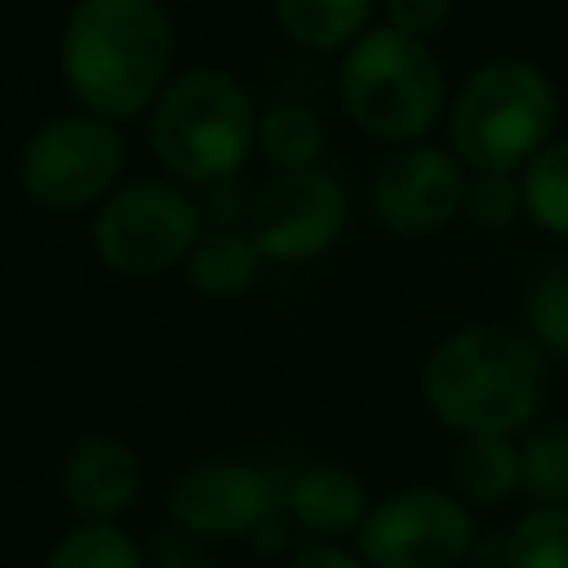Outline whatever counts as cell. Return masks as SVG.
<instances>
[{
    "instance_id": "cell-1",
    "label": "cell",
    "mask_w": 568,
    "mask_h": 568,
    "mask_svg": "<svg viewBox=\"0 0 568 568\" xmlns=\"http://www.w3.org/2000/svg\"><path fill=\"white\" fill-rule=\"evenodd\" d=\"M178 31L164 0H75L58 31V71L80 111L138 120L178 75Z\"/></svg>"
},
{
    "instance_id": "cell-2",
    "label": "cell",
    "mask_w": 568,
    "mask_h": 568,
    "mask_svg": "<svg viewBox=\"0 0 568 568\" xmlns=\"http://www.w3.org/2000/svg\"><path fill=\"white\" fill-rule=\"evenodd\" d=\"M546 355L510 324H462L422 359V404L457 439L524 435L546 399Z\"/></svg>"
},
{
    "instance_id": "cell-3",
    "label": "cell",
    "mask_w": 568,
    "mask_h": 568,
    "mask_svg": "<svg viewBox=\"0 0 568 568\" xmlns=\"http://www.w3.org/2000/svg\"><path fill=\"white\" fill-rule=\"evenodd\" d=\"M253 93L222 67L178 71L146 111V138L160 169L182 186H226L257 151Z\"/></svg>"
},
{
    "instance_id": "cell-4",
    "label": "cell",
    "mask_w": 568,
    "mask_h": 568,
    "mask_svg": "<svg viewBox=\"0 0 568 568\" xmlns=\"http://www.w3.org/2000/svg\"><path fill=\"white\" fill-rule=\"evenodd\" d=\"M337 98L346 120L386 146L426 142L448 115V75L426 40L395 27H368L337 62Z\"/></svg>"
},
{
    "instance_id": "cell-5",
    "label": "cell",
    "mask_w": 568,
    "mask_h": 568,
    "mask_svg": "<svg viewBox=\"0 0 568 568\" xmlns=\"http://www.w3.org/2000/svg\"><path fill=\"white\" fill-rule=\"evenodd\" d=\"M559 124V89L528 58L479 62L448 98L444 133L466 169L519 173Z\"/></svg>"
},
{
    "instance_id": "cell-6",
    "label": "cell",
    "mask_w": 568,
    "mask_h": 568,
    "mask_svg": "<svg viewBox=\"0 0 568 568\" xmlns=\"http://www.w3.org/2000/svg\"><path fill=\"white\" fill-rule=\"evenodd\" d=\"M209 231L204 204L173 178L120 182L89 222L93 257L129 280H155L186 266L191 248Z\"/></svg>"
},
{
    "instance_id": "cell-7",
    "label": "cell",
    "mask_w": 568,
    "mask_h": 568,
    "mask_svg": "<svg viewBox=\"0 0 568 568\" xmlns=\"http://www.w3.org/2000/svg\"><path fill=\"white\" fill-rule=\"evenodd\" d=\"M18 186L36 209L84 213L98 209L124 173V138L93 111H58L40 120L13 160Z\"/></svg>"
},
{
    "instance_id": "cell-8",
    "label": "cell",
    "mask_w": 568,
    "mask_h": 568,
    "mask_svg": "<svg viewBox=\"0 0 568 568\" xmlns=\"http://www.w3.org/2000/svg\"><path fill=\"white\" fill-rule=\"evenodd\" d=\"M475 546V510L439 484H408L377 497L355 532L368 568H462Z\"/></svg>"
},
{
    "instance_id": "cell-9",
    "label": "cell",
    "mask_w": 568,
    "mask_h": 568,
    "mask_svg": "<svg viewBox=\"0 0 568 568\" xmlns=\"http://www.w3.org/2000/svg\"><path fill=\"white\" fill-rule=\"evenodd\" d=\"M346 217H351L346 186L337 182V173L315 164V169H288L262 182L257 195L248 200L244 231L253 235L266 262L302 266L324 257L342 240Z\"/></svg>"
},
{
    "instance_id": "cell-10",
    "label": "cell",
    "mask_w": 568,
    "mask_h": 568,
    "mask_svg": "<svg viewBox=\"0 0 568 568\" xmlns=\"http://www.w3.org/2000/svg\"><path fill=\"white\" fill-rule=\"evenodd\" d=\"M280 515H288L284 484L244 457L195 462L169 488V519L195 541H253Z\"/></svg>"
},
{
    "instance_id": "cell-11",
    "label": "cell",
    "mask_w": 568,
    "mask_h": 568,
    "mask_svg": "<svg viewBox=\"0 0 568 568\" xmlns=\"http://www.w3.org/2000/svg\"><path fill=\"white\" fill-rule=\"evenodd\" d=\"M466 182L470 169L444 142H413L395 146L368 186L373 217L395 240H430L466 213Z\"/></svg>"
},
{
    "instance_id": "cell-12",
    "label": "cell",
    "mask_w": 568,
    "mask_h": 568,
    "mask_svg": "<svg viewBox=\"0 0 568 568\" xmlns=\"http://www.w3.org/2000/svg\"><path fill=\"white\" fill-rule=\"evenodd\" d=\"M62 501L89 524H120L142 493V457L120 435H80L58 466Z\"/></svg>"
},
{
    "instance_id": "cell-13",
    "label": "cell",
    "mask_w": 568,
    "mask_h": 568,
    "mask_svg": "<svg viewBox=\"0 0 568 568\" xmlns=\"http://www.w3.org/2000/svg\"><path fill=\"white\" fill-rule=\"evenodd\" d=\"M368 506L373 501L364 493V479L333 462L302 466L293 479H284V510L315 541H337L346 532H359Z\"/></svg>"
},
{
    "instance_id": "cell-14",
    "label": "cell",
    "mask_w": 568,
    "mask_h": 568,
    "mask_svg": "<svg viewBox=\"0 0 568 568\" xmlns=\"http://www.w3.org/2000/svg\"><path fill=\"white\" fill-rule=\"evenodd\" d=\"M448 488L470 510L506 506L524 493V453L519 435H466L448 457Z\"/></svg>"
},
{
    "instance_id": "cell-15",
    "label": "cell",
    "mask_w": 568,
    "mask_h": 568,
    "mask_svg": "<svg viewBox=\"0 0 568 568\" xmlns=\"http://www.w3.org/2000/svg\"><path fill=\"white\" fill-rule=\"evenodd\" d=\"M262 248L244 226H209L186 257V284L209 302H235L262 280Z\"/></svg>"
},
{
    "instance_id": "cell-16",
    "label": "cell",
    "mask_w": 568,
    "mask_h": 568,
    "mask_svg": "<svg viewBox=\"0 0 568 568\" xmlns=\"http://www.w3.org/2000/svg\"><path fill=\"white\" fill-rule=\"evenodd\" d=\"M275 27L311 53H346L373 18V0H271Z\"/></svg>"
},
{
    "instance_id": "cell-17",
    "label": "cell",
    "mask_w": 568,
    "mask_h": 568,
    "mask_svg": "<svg viewBox=\"0 0 568 568\" xmlns=\"http://www.w3.org/2000/svg\"><path fill=\"white\" fill-rule=\"evenodd\" d=\"M328 146V129L315 106L306 102H275L257 120V151L275 173L315 169Z\"/></svg>"
},
{
    "instance_id": "cell-18",
    "label": "cell",
    "mask_w": 568,
    "mask_h": 568,
    "mask_svg": "<svg viewBox=\"0 0 568 568\" xmlns=\"http://www.w3.org/2000/svg\"><path fill=\"white\" fill-rule=\"evenodd\" d=\"M519 186H524V217L541 235L568 240V138H550L519 169Z\"/></svg>"
},
{
    "instance_id": "cell-19",
    "label": "cell",
    "mask_w": 568,
    "mask_h": 568,
    "mask_svg": "<svg viewBox=\"0 0 568 568\" xmlns=\"http://www.w3.org/2000/svg\"><path fill=\"white\" fill-rule=\"evenodd\" d=\"M40 568H146V550L120 524H71L44 555Z\"/></svg>"
},
{
    "instance_id": "cell-20",
    "label": "cell",
    "mask_w": 568,
    "mask_h": 568,
    "mask_svg": "<svg viewBox=\"0 0 568 568\" xmlns=\"http://www.w3.org/2000/svg\"><path fill=\"white\" fill-rule=\"evenodd\" d=\"M501 568H568V506H528L501 537Z\"/></svg>"
},
{
    "instance_id": "cell-21",
    "label": "cell",
    "mask_w": 568,
    "mask_h": 568,
    "mask_svg": "<svg viewBox=\"0 0 568 568\" xmlns=\"http://www.w3.org/2000/svg\"><path fill=\"white\" fill-rule=\"evenodd\" d=\"M524 333L546 359L568 364V257L546 262L524 288Z\"/></svg>"
},
{
    "instance_id": "cell-22",
    "label": "cell",
    "mask_w": 568,
    "mask_h": 568,
    "mask_svg": "<svg viewBox=\"0 0 568 568\" xmlns=\"http://www.w3.org/2000/svg\"><path fill=\"white\" fill-rule=\"evenodd\" d=\"M528 506H568V422H537L519 435Z\"/></svg>"
},
{
    "instance_id": "cell-23",
    "label": "cell",
    "mask_w": 568,
    "mask_h": 568,
    "mask_svg": "<svg viewBox=\"0 0 568 568\" xmlns=\"http://www.w3.org/2000/svg\"><path fill=\"white\" fill-rule=\"evenodd\" d=\"M479 231H510L524 217V186L519 173L506 169H470L466 182V213Z\"/></svg>"
},
{
    "instance_id": "cell-24",
    "label": "cell",
    "mask_w": 568,
    "mask_h": 568,
    "mask_svg": "<svg viewBox=\"0 0 568 568\" xmlns=\"http://www.w3.org/2000/svg\"><path fill=\"white\" fill-rule=\"evenodd\" d=\"M382 18L386 27L430 44V36H439L453 18V0H382Z\"/></svg>"
},
{
    "instance_id": "cell-25",
    "label": "cell",
    "mask_w": 568,
    "mask_h": 568,
    "mask_svg": "<svg viewBox=\"0 0 568 568\" xmlns=\"http://www.w3.org/2000/svg\"><path fill=\"white\" fill-rule=\"evenodd\" d=\"M146 568H204L200 541L186 532H160L155 546L146 550Z\"/></svg>"
},
{
    "instance_id": "cell-26",
    "label": "cell",
    "mask_w": 568,
    "mask_h": 568,
    "mask_svg": "<svg viewBox=\"0 0 568 568\" xmlns=\"http://www.w3.org/2000/svg\"><path fill=\"white\" fill-rule=\"evenodd\" d=\"M284 568H368V564L359 559V550H346L342 541H306L302 550H293Z\"/></svg>"
}]
</instances>
